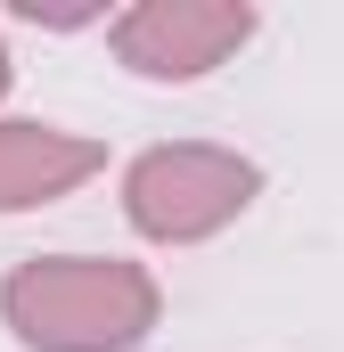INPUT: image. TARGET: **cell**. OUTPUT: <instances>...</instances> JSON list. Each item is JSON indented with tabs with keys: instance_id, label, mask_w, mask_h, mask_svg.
<instances>
[{
	"instance_id": "6da1fadb",
	"label": "cell",
	"mask_w": 344,
	"mask_h": 352,
	"mask_svg": "<svg viewBox=\"0 0 344 352\" xmlns=\"http://www.w3.org/2000/svg\"><path fill=\"white\" fill-rule=\"evenodd\" d=\"M0 320L25 352H131L156 336L164 287L123 254H33L0 278Z\"/></svg>"
},
{
	"instance_id": "7a4b0ae2",
	"label": "cell",
	"mask_w": 344,
	"mask_h": 352,
	"mask_svg": "<svg viewBox=\"0 0 344 352\" xmlns=\"http://www.w3.org/2000/svg\"><path fill=\"white\" fill-rule=\"evenodd\" d=\"M262 197V164L213 140H164L123 164V221L148 246H205Z\"/></svg>"
},
{
	"instance_id": "3957f363",
	"label": "cell",
	"mask_w": 344,
	"mask_h": 352,
	"mask_svg": "<svg viewBox=\"0 0 344 352\" xmlns=\"http://www.w3.org/2000/svg\"><path fill=\"white\" fill-rule=\"evenodd\" d=\"M246 41H255L246 0H140V8L107 16V50L140 82H205Z\"/></svg>"
},
{
	"instance_id": "277c9868",
	"label": "cell",
	"mask_w": 344,
	"mask_h": 352,
	"mask_svg": "<svg viewBox=\"0 0 344 352\" xmlns=\"http://www.w3.org/2000/svg\"><path fill=\"white\" fill-rule=\"evenodd\" d=\"M107 173V148L90 131L41 123V115H0V213H41Z\"/></svg>"
},
{
	"instance_id": "5b68a950",
	"label": "cell",
	"mask_w": 344,
	"mask_h": 352,
	"mask_svg": "<svg viewBox=\"0 0 344 352\" xmlns=\"http://www.w3.org/2000/svg\"><path fill=\"white\" fill-rule=\"evenodd\" d=\"M8 74H17V66H8V41H0V98H8Z\"/></svg>"
}]
</instances>
